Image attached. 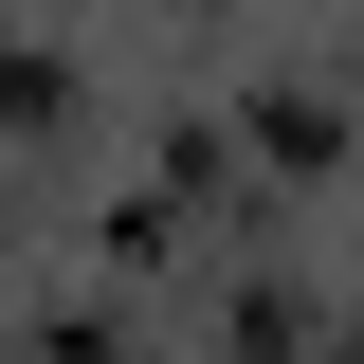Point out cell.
Instances as JSON below:
<instances>
[{"label":"cell","mask_w":364,"mask_h":364,"mask_svg":"<svg viewBox=\"0 0 364 364\" xmlns=\"http://www.w3.org/2000/svg\"><path fill=\"white\" fill-rule=\"evenodd\" d=\"M346 364H364V346H346Z\"/></svg>","instance_id":"obj_1"}]
</instances>
